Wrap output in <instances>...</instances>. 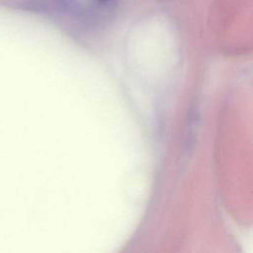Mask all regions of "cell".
Here are the masks:
<instances>
[{
	"label": "cell",
	"mask_w": 253,
	"mask_h": 253,
	"mask_svg": "<svg viewBox=\"0 0 253 253\" xmlns=\"http://www.w3.org/2000/svg\"><path fill=\"white\" fill-rule=\"evenodd\" d=\"M97 4H99V5H108V4H110L113 0H94Z\"/></svg>",
	"instance_id": "1"
}]
</instances>
